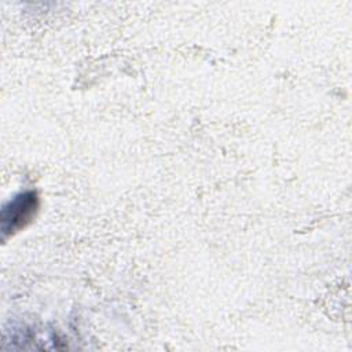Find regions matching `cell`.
<instances>
[{
    "label": "cell",
    "mask_w": 352,
    "mask_h": 352,
    "mask_svg": "<svg viewBox=\"0 0 352 352\" xmlns=\"http://www.w3.org/2000/svg\"><path fill=\"white\" fill-rule=\"evenodd\" d=\"M37 209V195L34 192H23L10 201L1 210V231L11 234L22 228L34 214Z\"/></svg>",
    "instance_id": "1"
}]
</instances>
